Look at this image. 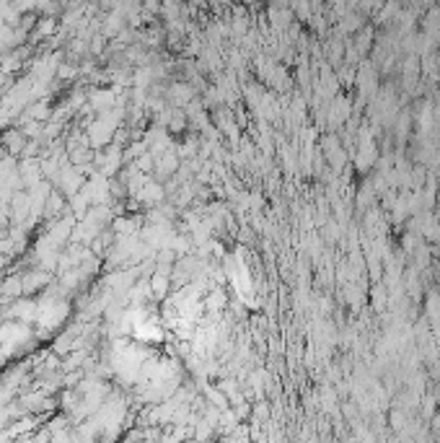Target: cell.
I'll return each mask as SVG.
<instances>
[{
	"mask_svg": "<svg viewBox=\"0 0 440 443\" xmlns=\"http://www.w3.org/2000/svg\"><path fill=\"white\" fill-rule=\"evenodd\" d=\"M55 283V275H49L45 270H39L36 265H32L29 270L21 272V288H23V298H39L42 293Z\"/></svg>",
	"mask_w": 440,
	"mask_h": 443,
	"instance_id": "obj_1",
	"label": "cell"
},
{
	"mask_svg": "<svg viewBox=\"0 0 440 443\" xmlns=\"http://www.w3.org/2000/svg\"><path fill=\"white\" fill-rule=\"evenodd\" d=\"M148 291H151V301L163 303L171 293H174V270L156 267L148 275Z\"/></svg>",
	"mask_w": 440,
	"mask_h": 443,
	"instance_id": "obj_2",
	"label": "cell"
},
{
	"mask_svg": "<svg viewBox=\"0 0 440 443\" xmlns=\"http://www.w3.org/2000/svg\"><path fill=\"white\" fill-rule=\"evenodd\" d=\"M163 99H166V104L174 106V109H186L197 99V88L186 81H171L166 86V91H163Z\"/></svg>",
	"mask_w": 440,
	"mask_h": 443,
	"instance_id": "obj_3",
	"label": "cell"
},
{
	"mask_svg": "<svg viewBox=\"0 0 440 443\" xmlns=\"http://www.w3.org/2000/svg\"><path fill=\"white\" fill-rule=\"evenodd\" d=\"M321 156L334 171H342V166L347 163V153H345V145H342L337 132H329L321 138Z\"/></svg>",
	"mask_w": 440,
	"mask_h": 443,
	"instance_id": "obj_4",
	"label": "cell"
},
{
	"mask_svg": "<svg viewBox=\"0 0 440 443\" xmlns=\"http://www.w3.org/2000/svg\"><path fill=\"white\" fill-rule=\"evenodd\" d=\"M228 309V293L223 291L220 285H210L205 296H202V311H208L212 316H220Z\"/></svg>",
	"mask_w": 440,
	"mask_h": 443,
	"instance_id": "obj_5",
	"label": "cell"
},
{
	"mask_svg": "<svg viewBox=\"0 0 440 443\" xmlns=\"http://www.w3.org/2000/svg\"><path fill=\"white\" fill-rule=\"evenodd\" d=\"M26 135H23L19 128H8L0 132V145H3V151L8 153L11 158H21L23 148H26Z\"/></svg>",
	"mask_w": 440,
	"mask_h": 443,
	"instance_id": "obj_6",
	"label": "cell"
},
{
	"mask_svg": "<svg viewBox=\"0 0 440 443\" xmlns=\"http://www.w3.org/2000/svg\"><path fill=\"white\" fill-rule=\"evenodd\" d=\"M0 298L5 303L19 301L23 298V288H21V272H5L0 278Z\"/></svg>",
	"mask_w": 440,
	"mask_h": 443,
	"instance_id": "obj_7",
	"label": "cell"
},
{
	"mask_svg": "<svg viewBox=\"0 0 440 443\" xmlns=\"http://www.w3.org/2000/svg\"><path fill=\"white\" fill-rule=\"evenodd\" d=\"M376 45V26H363L355 36V49H358V55H365L371 47Z\"/></svg>",
	"mask_w": 440,
	"mask_h": 443,
	"instance_id": "obj_8",
	"label": "cell"
},
{
	"mask_svg": "<svg viewBox=\"0 0 440 443\" xmlns=\"http://www.w3.org/2000/svg\"><path fill=\"white\" fill-rule=\"evenodd\" d=\"M205 396H208V405L210 407H218V409H231L225 394L220 392L218 386H205Z\"/></svg>",
	"mask_w": 440,
	"mask_h": 443,
	"instance_id": "obj_9",
	"label": "cell"
},
{
	"mask_svg": "<svg viewBox=\"0 0 440 443\" xmlns=\"http://www.w3.org/2000/svg\"><path fill=\"white\" fill-rule=\"evenodd\" d=\"M104 49H106V36L93 34L91 42H88V55H104Z\"/></svg>",
	"mask_w": 440,
	"mask_h": 443,
	"instance_id": "obj_10",
	"label": "cell"
},
{
	"mask_svg": "<svg viewBox=\"0 0 440 443\" xmlns=\"http://www.w3.org/2000/svg\"><path fill=\"white\" fill-rule=\"evenodd\" d=\"M371 298H373V306H376V309L381 311L383 306H386V301H389V296H386V288H383V285H376V288L371 291Z\"/></svg>",
	"mask_w": 440,
	"mask_h": 443,
	"instance_id": "obj_11",
	"label": "cell"
}]
</instances>
